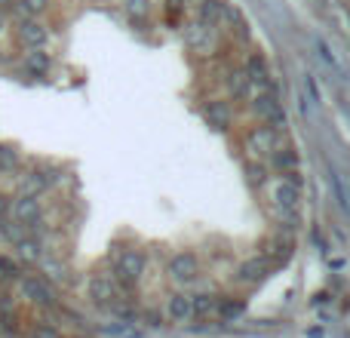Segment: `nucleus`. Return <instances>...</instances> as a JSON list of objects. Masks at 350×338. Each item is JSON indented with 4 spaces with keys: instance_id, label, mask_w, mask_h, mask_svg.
<instances>
[{
    "instance_id": "1",
    "label": "nucleus",
    "mask_w": 350,
    "mask_h": 338,
    "mask_svg": "<svg viewBox=\"0 0 350 338\" xmlns=\"http://www.w3.org/2000/svg\"><path fill=\"white\" fill-rule=\"evenodd\" d=\"M298 142L237 0H0V240L126 320H224L292 259Z\"/></svg>"
}]
</instances>
